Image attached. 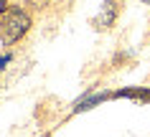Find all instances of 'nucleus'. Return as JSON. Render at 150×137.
<instances>
[{"mask_svg":"<svg viewBox=\"0 0 150 137\" xmlns=\"http://www.w3.org/2000/svg\"><path fill=\"white\" fill-rule=\"evenodd\" d=\"M31 28V18L25 15L21 8H8L0 18V41L10 46V43H18Z\"/></svg>","mask_w":150,"mask_h":137,"instance_id":"1","label":"nucleus"},{"mask_svg":"<svg viewBox=\"0 0 150 137\" xmlns=\"http://www.w3.org/2000/svg\"><path fill=\"white\" fill-rule=\"evenodd\" d=\"M115 18H117V3L115 0H104L102 10H99V15H97L94 25L97 28H110L112 23H115Z\"/></svg>","mask_w":150,"mask_h":137,"instance_id":"2","label":"nucleus"},{"mask_svg":"<svg viewBox=\"0 0 150 137\" xmlns=\"http://www.w3.org/2000/svg\"><path fill=\"white\" fill-rule=\"evenodd\" d=\"M112 97H117V99H137V102H150V89H142V86L120 89V91H115Z\"/></svg>","mask_w":150,"mask_h":137,"instance_id":"3","label":"nucleus"},{"mask_svg":"<svg viewBox=\"0 0 150 137\" xmlns=\"http://www.w3.org/2000/svg\"><path fill=\"white\" fill-rule=\"evenodd\" d=\"M104 99H110V94H92V97H87V99H81V102H76L74 112H87V109H94L97 104H102Z\"/></svg>","mask_w":150,"mask_h":137,"instance_id":"4","label":"nucleus"},{"mask_svg":"<svg viewBox=\"0 0 150 137\" xmlns=\"http://www.w3.org/2000/svg\"><path fill=\"white\" fill-rule=\"evenodd\" d=\"M51 0H28V5H33V8H46Z\"/></svg>","mask_w":150,"mask_h":137,"instance_id":"5","label":"nucleus"},{"mask_svg":"<svg viewBox=\"0 0 150 137\" xmlns=\"http://www.w3.org/2000/svg\"><path fill=\"white\" fill-rule=\"evenodd\" d=\"M5 64H10V56H3V58H0V74H3V69H5Z\"/></svg>","mask_w":150,"mask_h":137,"instance_id":"6","label":"nucleus"},{"mask_svg":"<svg viewBox=\"0 0 150 137\" xmlns=\"http://www.w3.org/2000/svg\"><path fill=\"white\" fill-rule=\"evenodd\" d=\"M5 10H8V3H5V0H0V15H3Z\"/></svg>","mask_w":150,"mask_h":137,"instance_id":"7","label":"nucleus"},{"mask_svg":"<svg viewBox=\"0 0 150 137\" xmlns=\"http://www.w3.org/2000/svg\"><path fill=\"white\" fill-rule=\"evenodd\" d=\"M142 3H145V5H150V0H142Z\"/></svg>","mask_w":150,"mask_h":137,"instance_id":"8","label":"nucleus"}]
</instances>
